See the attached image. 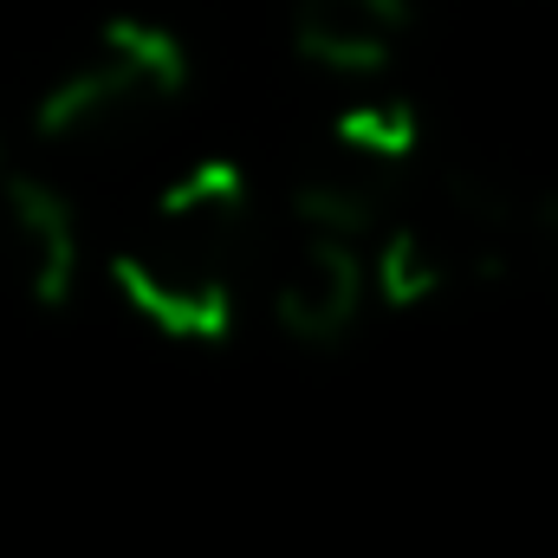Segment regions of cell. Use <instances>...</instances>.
<instances>
[{"mask_svg": "<svg viewBox=\"0 0 558 558\" xmlns=\"http://www.w3.org/2000/svg\"><path fill=\"white\" fill-rule=\"evenodd\" d=\"M254 189L234 162L208 156L182 169L118 247L111 274L149 331L175 344H221L254 267Z\"/></svg>", "mask_w": 558, "mask_h": 558, "instance_id": "1", "label": "cell"}, {"mask_svg": "<svg viewBox=\"0 0 558 558\" xmlns=\"http://www.w3.org/2000/svg\"><path fill=\"white\" fill-rule=\"evenodd\" d=\"M189 92V46L162 20H105L39 92L33 124L59 149H124L149 137Z\"/></svg>", "mask_w": 558, "mask_h": 558, "instance_id": "2", "label": "cell"}, {"mask_svg": "<svg viewBox=\"0 0 558 558\" xmlns=\"http://www.w3.org/2000/svg\"><path fill=\"white\" fill-rule=\"evenodd\" d=\"M520 247L513 202L481 175H448L410 208H384V221L364 241V274L390 312H416L448 299L454 286L507 274Z\"/></svg>", "mask_w": 558, "mask_h": 558, "instance_id": "3", "label": "cell"}, {"mask_svg": "<svg viewBox=\"0 0 558 558\" xmlns=\"http://www.w3.org/2000/svg\"><path fill=\"white\" fill-rule=\"evenodd\" d=\"M364 241L331 228V221H305L292 215V234L274 260L267 279V305H274V325L305 344V351H331L338 338H351L357 312H364Z\"/></svg>", "mask_w": 558, "mask_h": 558, "instance_id": "4", "label": "cell"}, {"mask_svg": "<svg viewBox=\"0 0 558 558\" xmlns=\"http://www.w3.org/2000/svg\"><path fill=\"white\" fill-rule=\"evenodd\" d=\"M0 274L39 312H59L78 286L72 202L39 175H0Z\"/></svg>", "mask_w": 558, "mask_h": 558, "instance_id": "5", "label": "cell"}, {"mask_svg": "<svg viewBox=\"0 0 558 558\" xmlns=\"http://www.w3.org/2000/svg\"><path fill=\"white\" fill-rule=\"evenodd\" d=\"M410 39V0H292V52L338 78H384Z\"/></svg>", "mask_w": 558, "mask_h": 558, "instance_id": "6", "label": "cell"}, {"mask_svg": "<svg viewBox=\"0 0 558 558\" xmlns=\"http://www.w3.org/2000/svg\"><path fill=\"white\" fill-rule=\"evenodd\" d=\"M331 162L390 189L422 162V118L403 92H364L331 118Z\"/></svg>", "mask_w": 558, "mask_h": 558, "instance_id": "7", "label": "cell"}, {"mask_svg": "<svg viewBox=\"0 0 558 558\" xmlns=\"http://www.w3.org/2000/svg\"><path fill=\"white\" fill-rule=\"evenodd\" d=\"M539 260L553 267V279H558V202L539 215Z\"/></svg>", "mask_w": 558, "mask_h": 558, "instance_id": "8", "label": "cell"}, {"mask_svg": "<svg viewBox=\"0 0 558 558\" xmlns=\"http://www.w3.org/2000/svg\"><path fill=\"white\" fill-rule=\"evenodd\" d=\"M0 162H7V156H0Z\"/></svg>", "mask_w": 558, "mask_h": 558, "instance_id": "9", "label": "cell"}]
</instances>
